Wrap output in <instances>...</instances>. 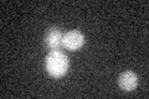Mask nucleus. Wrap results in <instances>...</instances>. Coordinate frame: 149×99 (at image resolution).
Wrapping results in <instances>:
<instances>
[{"label":"nucleus","instance_id":"obj_1","mask_svg":"<svg viewBox=\"0 0 149 99\" xmlns=\"http://www.w3.org/2000/svg\"><path fill=\"white\" fill-rule=\"evenodd\" d=\"M68 66H70L68 57L58 50L51 51L45 58L46 71L49 72L50 76L55 78H60L65 76L68 71Z\"/></svg>","mask_w":149,"mask_h":99},{"label":"nucleus","instance_id":"obj_2","mask_svg":"<svg viewBox=\"0 0 149 99\" xmlns=\"http://www.w3.org/2000/svg\"><path fill=\"white\" fill-rule=\"evenodd\" d=\"M63 32L58 27H50L45 34V45L49 47L51 51L58 50L61 46H63Z\"/></svg>","mask_w":149,"mask_h":99},{"label":"nucleus","instance_id":"obj_3","mask_svg":"<svg viewBox=\"0 0 149 99\" xmlns=\"http://www.w3.org/2000/svg\"><path fill=\"white\" fill-rule=\"evenodd\" d=\"M85 45V35L78 30H71L63 36V46L70 51H76Z\"/></svg>","mask_w":149,"mask_h":99},{"label":"nucleus","instance_id":"obj_4","mask_svg":"<svg viewBox=\"0 0 149 99\" xmlns=\"http://www.w3.org/2000/svg\"><path fill=\"white\" fill-rule=\"evenodd\" d=\"M118 84L120 89H123L125 92H132L137 88L138 84V77L137 74L132 72V71H125L118 78Z\"/></svg>","mask_w":149,"mask_h":99}]
</instances>
